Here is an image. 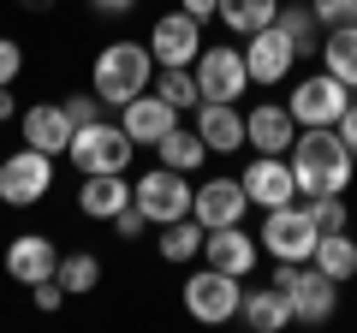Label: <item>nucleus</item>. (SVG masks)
Masks as SVG:
<instances>
[{"mask_svg": "<svg viewBox=\"0 0 357 333\" xmlns=\"http://www.w3.org/2000/svg\"><path fill=\"white\" fill-rule=\"evenodd\" d=\"M292 143H298V119H292V107H286V102H262V107L244 114V149L286 155Z\"/></svg>", "mask_w": 357, "mask_h": 333, "instance_id": "14", "label": "nucleus"}, {"mask_svg": "<svg viewBox=\"0 0 357 333\" xmlns=\"http://www.w3.org/2000/svg\"><path fill=\"white\" fill-rule=\"evenodd\" d=\"M155 84V54L149 42H107L89 65V90L102 95L107 107H126L131 95H143Z\"/></svg>", "mask_w": 357, "mask_h": 333, "instance_id": "2", "label": "nucleus"}, {"mask_svg": "<svg viewBox=\"0 0 357 333\" xmlns=\"http://www.w3.org/2000/svg\"><path fill=\"white\" fill-rule=\"evenodd\" d=\"M48 191H54V155L24 143V149H13L0 161V203L6 208H36Z\"/></svg>", "mask_w": 357, "mask_h": 333, "instance_id": "7", "label": "nucleus"}, {"mask_svg": "<svg viewBox=\"0 0 357 333\" xmlns=\"http://www.w3.org/2000/svg\"><path fill=\"white\" fill-rule=\"evenodd\" d=\"M131 155H137V143L126 137V125H107V119L77 125L72 143H66V161H72L77 173H126Z\"/></svg>", "mask_w": 357, "mask_h": 333, "instance_id": "4", "label": "nucleus"}, {"mask_svg": "<svg viewBox=\"0 0 357 333\" xmlns=\"http://www.w3.org/2000/svg\"><path fill=\"white\" fill-rule=\"evenodd\" d=\"M310 220H316V232H345V220H351V208H345V191H321L310 196Z\"/></svg>", "mask_w": 357, "mask_h": 333, "instance_id": "31", "label": "nucleus"}, {"mask_svg": "<svg viewBox=\"0 0 357 333\" xmlns=\"http://www.w3.org/2000/svg\"><path fill=\"white\" fill-rule=\"evenodd\" d=\"M18 131H24V143H30V149H42V155H66V143H72V119H66L60 102L18 107Z\"/></svg>", "mask_w": 357, "mask_h": 333, "instance_id": "21", "label": "nucleus"}, {"mask_svg": "<svg viewBox=\"0 0 357 333\" xmlns=\"http://www.w3.org/2000/svg\"><path fill=\"white\" fill-rule=\"evenodd\" d=\"M244 65H250V84H286V77L298 72V48L292 36H286L280 24H262L256 36H244Z\"/></svg>", "mask_w": 357, "mask_h": 333, "instance_id": "10", "label": "nucleus"}, {"mask_svg": "<svg viewBox=\"0 0 357 333\" xmlns=\"http://www.w3.org/2000/svg\"><path fill=\"white\" fill-rule=\"evenodd\" d=\"M24 292H30V304H36L42 316H54V309L66 304V286L60 280H36V286H24Z\"/></svg>", "mask_w": 357, "mask_h": 333, "instance_id": "35", "label": "nucleus"}, {"mask_svg": "<svg viewBox=\"0 0 357 333\" xmlns=\"http://www.w3.org/2000/svg\"><path fill=\"white\" fill-rule=\"evenodd\" d=\"M155 155H161V166H178V173H197V166L208 161V143L197 137V125H173L161 143H155Z\"/></svg>", "mask_w": 357, "mask_h": 333, "instance_id": "27", "label": "nucleus"}, {"mask_svg": "<svg viewBox=\"0 0 357 333\" xmlns=\"http://www.w3.org/2000/svg\"><path fill=\"white\" fill-rule=\"evenodd\" d=\"M126 203H131L126 173H77V215L84 220H114Z\"/></svg>", "mask_w": 357, "mask_h": 333, "instance_id": "20", "label": "nucleus"}, {"mask_svg": "<svg viewBox=\"0 0 357 333\" xmlns=\"http://www.w3.org/2000/svg\"><path fill=\"white\" fill-rule=\"evenodd\" d=\"M131 196H137V208L149 215V226H167V220L191 215L197 185H191V173H178V166H149V173L131 185Z\"/></svg>", "mask_w": 357, "mask_h": 333, "instance_id": "6", "label": "nucleus"}, {"mask_svg": "<svg viewBox=\"0 0 357 333\" xmlns=\"http://www.w3.org/2000/svg\"><path fill=\"white\" fill-rule=\"evenodd\" d=\"M89 6H96L102 18H126V13H137V0H89Z\"/></svg>", "mask_w": 357, "mask_h": 333, "instance_id": "40", "label": "nucleus"}, {"mask_svg": "<svg viewBox=\"0 0 357 333\" xmlns=\"http://www.w3.org/2000/svg\"><path fill=\"white\" fill-rule=\"evenodd\" d=\"M286 107H292L298 125H340V114L351 107V90H345L333 72H310V77H298V84H292Z\"/></svg>", "mask_w": 357, "mask_h": 333, "instance_id": "9", "label": "nucleus"}, {"mask_svg": "<svg viewBox=\"0 0 357 333\" xmlns=\"http://www.w3.org/2000/svg\"><path fill=\"white\" fill-rule=\"evenodd\" d=\"M107 226H114L119 238H143V226H149V215H143V208H137V196H131V203L119 208V215L107 220Z\"/></svg>", "mask_w": 357, "mask_h": 333, "instance_id": "34", "label": "nucleus"}, {"mask_svg": "<svg viewBox=\"0 0 357 333\" xmlns=\"http://www.w3.org/2000/svg\"><path fill=\"white\" fill-rule=\"evenodd\" d=\"M197 72V90H203V102H244V90H250V65H244V48H227V42H215L191 60Z\"/></svg>", "mask_w": 357, "mask_h": 333, "instance_id": "8", "label": "nucleus"}, {"mask_svg": "<svg viewBox=\"0 0 357 333\" xmlns=\"http://www.w3.org/2000/svg\"><path fill=\"white\" fill-rule=\"evenodd\" d=\"M274 24H280L286 36H292L298 60H321V24H316V13H310V6H292V0H280Z\"/></svg>", "mask_w": 357, "mask_h": 333, "instance_id": "26", "label": "nucleus"}, {"mask_svg": "<svg viewBox=\"0 0 357 333\" xmlns=\"http://www.w3.org/2000/svg\"><path fill=\"white\" fill-rule=\"evenodd\" d=\"M197 137L208 143V155H238L244 149V114L238 102H197Z\"/></svg>", "mask_w": 357, "mask_h": 333, "instance_id": "19", "label": "nucleus"}, {"mask_svg": "<svg viewBox=\"0 0 357 333\" xmlns=\"http://www.w3.org/2000/svg\"><path fill=\"white\" fill-rule=\"evenodd\" d=\"M321 30H340V24H357V0H310Z\"/></svg>", "mask_w": 357, "mask_h": 333, "instance_id": "33", "label": "nucleus"}, {"mask_svg": "<svg viewBox=\"0 0 357 333\" xmlns=\"http://www.w3.org/2000/svg\"><path fill=\"white\" fill-rule=\"evenodd\" d=\"M292 321H304V327H321V321H333V309H340V280H328V274L316 268V262H304V274L292 280Z\"/></svg>", "mask_w": 357, "mask_h": 333, "instance_id": "16", "label": "nucleus"}, {"mask_svg": "<svg viewBox=\"0 0 357 333\" xmlns=\"http://www.w3.org/2000/svg\"><path fill=\"white\" fill-rule=\"evenodd\" d=\"M203 262H208V268L238 274V280H250L256 262H262V244L244 232V220H232V226H208L203 232Z\"/></svg>", "mask_w": 357, "mask_h": 333, "instance_id": "13", "label": "nucleus"}, {"mask_svg": "<svg viewBox=\"0 0 357 333\" xmlns=\"http://www.w3.org/2000/svg\"><path fill=\"white\" fill-rule=\"evenodd\" d=\"M18 72H24V48H18L13 36H0V90L18 84Z\"/></svg>", "mask_w": 357, "mask_h": 333, "instance_id": "36", "label": "nucleus"}, {"mask_svg": "<svg viewBox=\"0 0 357 333\" xmlns=\"http://www.w3.org/2000/svg\"><path fill=\"white\" fill-rule=\"evenodd\" d=\"M333 131H340V137H345V149L357 155V102H351V107L340 114V125H333Z\"/></svg>", "mask_w": 357, "mask_h": 333, "instance_id": "38", "label": "nucleus"}, {"mask_svg": "<svg viewBox=\"0 0 357 333\" xmlns=\"http://www.w3.org/2000/svg\"><path fill=\"white\" fill-rule=\"evenodd\" d=\"M304 274V262H274V274H268V286H280V292H292V280Z\"/></svg>", "mask_w": 357, "mask_h": 333, "instance_id": "37", "label": "nucleus"}, {"mask_svg": "<svg viewBox=\"0 0 357 333\" xmlns=\"http://www.w3.org/2000/svg\"><path fill=\"white\" fill-rule=\"evenodd\" d=\"M155 256H161V262H173V268H178V262H197V256H203V220H197V215L167 220V226H161V238H155Z\"/></svg>", "mask_w": 357, "mask_h": 333, "instance_id": "25", "label": "nucleus"}, {"mask_svg": "<svg viewBox=\"0 0 357 333\" xmlns=\"http://www.w3.org/2000/svg\"><path fill=\"white\" fill-rule=\"evenodd\" d=\"M292 6H310V0H292Z\"/></svg>", "mask_w": 357, "mask_h": 333, "instance_id": "42", "label": "nucleus"}, {"mask_svg": "<svg viewBox=\"0 0 357 333\" xmlns=\"http://www.w3.org/2000/svg\"><path fill=\"white\" fill-rule=\"evenodd\" d=\"M178 304H185V316L203 321V327H220V321L238 316L244 304V280L227 268H197L191 280H185V292H178Z\"/></svg>", "mask_w": 357, "mask_h": 333, "instance_id": "3", "label": "nucleus"}, {"mask_svg": "<svg viewBox=\"0 0 357 333\" xmlns=\"http://www.w3.org/2000/svg\"><path fill=\"white\" fill-rule=\"evenodd\" d=\"M238 316H244V327H256V333H280V327H292V297H286L280 286H262V292H244Z\"/></svg>", "mask_w": 357, "mask_h": 333, "instance_id": "22", "label": "nucleus"}, {"mask_svg": "<svg viewBox=\"0 0 357 333\" xmlns=\"http://www.w3.org/2000/svg\"><path fill=\"white\" fill-rule=\"evenodd\" d=\"M119 125H126V137L137 143V149H155V143L178 125V107L161 102L155 90H143V95H131V102L119 107Z\"/></svg>", "mask_w": 357, "mask_h": 333, "instance_id": "15", "label": "nucleus"}, {"mask_svg": "<svg viewBox=\"0 0 357 333\" xmlns=\"http://www.w3.org/2000/svg\"><path fill=\"white\" fill-rule=\"evenodd\" d=\"M6 274H13L18 286L54 280V274H60V244L42 238V232H18V238L6 244Z\"/></svg>", "mask_w": 357, "mask_h": 333, "instance_id": "18", "label": "nucleus"}, {"mask_svg": "<svg viewBox=\"0 0 357 333\" xmlns=\"http://www.w3.org/2000/svg\"><path fill=\"white\" fill-rule=\"evenodd\" d=\"M66 119H72V131L77 125H96V119H107V102H102V95H96V90H89V95H66Z\"/></svg>", "mask_w": 357, "mask_h": 333, "instance_id": "32", "label": "nucleus"}, {"mask_svg": "<svg viewBox=\"0 0 357 333\" xmlns=\"http://www.w3.org/2000/svg\"><path fill=\"white\" fill-rule=\"evenodd\" d=\"M238 185H244V196H250V208H262V215L298 203V179H292V161H286V155H256L238 173Z\"/></svg>", "mask_w": 357, "mask_h": 333, "instance_id": "11", "label": "nucleus"}, {"mask_svg": "<svg viewBox=\"0 0 357 333\" xmlns=\"http://www.w3.org/2000/svg\"><path fill=\"white\" fill-rule=\"evenodd\" d=\"M149 54H155V65H191L197 54H203V24H197L185 6L161 13L149 24Z\"/></svg>", "mask_w": 357, "mask_h": 333, "instance_id": "12", "label": "nucleus"}, {"mask_svg": "<svg viewBox=\"0 0 357 333\" xmlns=\"http://www.w3.org/2000/svg\"><path fill=\"white\" fill-rule=\"evenodd\" d=\"M310 262H316L328 280L351 286V280H357V238H351V232H321V238H316V256H310Z\"/></svg>", "mask_w": 357, "mask_h": 333, "instance_id": "24", "label": "nucleus"}, {"mask_svg": "<svg viewBox=\"0 0 357 333\" xmlns=\"http://www.w3.org/2000/svg\"><path fill=\"white\" fill-rule=\"evenodd\" d=\"M274 13H280V0H220V24L232 36H256L262 24H274Z\"/></svg>", "mask_w": 357, "mask_h": 333, "instance_id": "28", "label": "nucleus"}, {"mask_svg": "<svg viewBox=\"0 0 357 333\" xmlns=\"http://www.w3.org/2000/svg\"><path fill=\"white\" fill-rule=\"evenodd\" d=\"M292 161L298 196H321V191H345L357 173V155L345 149V137L333 125H298V143L286 149Z\"/></svg>", "mask_w": 357, "mask_h": 333, "instance_id": "1", "label": "nucleus"}, {"mask_svg": "<svg viewBox=\"0 0 357 333\" xmlns=\"http://www.w3.org/2000/svg\"><path fill=\"white\" fill-rule=\"evenodd\" d=\"M321 72H333L345 90L357 95V24L321 30Z\"/></svg>", "mask_w": 357, "mask_h": 333, "instance_id": "23", "label": "nucleus"}, {"mask_svg": "<svg viewBox=\"0 0 357 333\" xmlns=\"http://www.w3.org/2000/svg\"><path fill=\"white\" fill-rule=\"evenodd\" d=\"M191 215L203 220V232H208V226H232V220L250 215V196H244V185L232 179V173H220V179H203V185H197Z\"/></svg>", "mask_w": 357, "mask_h": 333, "instance_id": "17", "label": "nucleus"}, {"mask_svg": "<svg viewBox=\"0 0 357 333\" xmlns=\"http://www.w3.org/2000/svg\"><path fill=\"white\" fill-rule=\"evenodd\" d=\"M54 280L66 286V297H89L96 286H102V256L72 250V256H60V274H54Z\"/></svg>", "mask_w": 357, "mask_h": 333, "instance_id": "30", "label": "nucleus"}, {"mask_svg": "<svg viewBox=\"0 0 357 333\" xmlns=\"http://www.w3.org/2000/svg\"><path fill=\"white\" fill-rule=\"evenodd\" d=\"M6 119H18V95H13V84L0 90V125H6Z\"/></svg>", "mask_w": 357, "mask_h": 333, "instance_id": "41", "label": "nucleus"}, {"mask_svg": "<svg viewBox=\"0 0 357 333\" xmlns=\"http://www.w3.org/2000/svg\"><path fill=\"white\" fill-rule=\"evenodd\" d=\"M149 90L161 95V102H173L178 114L203 102V90H197V72H191V65H155V84H149Z\"/></svg>", "mask_w": 357, "mask_h": 333, "instance_id": "29", "label": "nucleus"}, {"mask_svg": "<svg viewBox=\"0 0 357 333\" xmlns=\"http://www.w3.org/2000/svg\"><path fill=\"white\" fill-rule=\"evenodd\" d=\"M316 220H310L304 203H286V208H268L262 215V232H256V244H262V256L274 262H310L316 256Z\"/></svg>", "mask_w": 357, "mask_h": 333, "instance_id": "5", "label": "nucleus"}, {"mask_svg": "<svg viewBox=\"0 0 357 333\" xmlns=\"http://www.w3.org/2000/svg\"><path fill=\"white\" fill-rule=\"evenodd\" d=\"M185 13L197 18V24H208V18H220V0H178Z\"/></svg>", "mask_w": 357, "mask_h": 333, "instance_id": "39", "label": "nucleus"}]
</instances>
